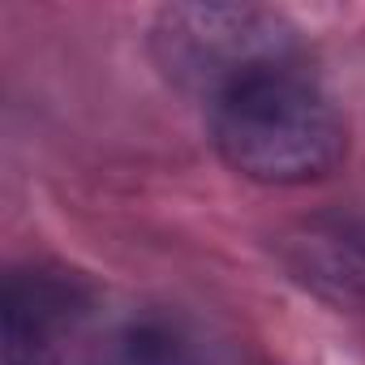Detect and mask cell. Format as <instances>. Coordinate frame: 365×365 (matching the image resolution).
<instances>
[{"instance_id": "cell-1", "label": "cell", "mask_w": 365, "mask_h": 365, "mask_svg": "<svg viewBox=\"0 0 365 365\" xmlns=\"http://www.w3.org/2000/svg\"><path fill=\"white\" fill-rule=\"evenodd\" d=\"M5 365H250L232 335L180 305L112 301L65 267H18L0 305Z\"/></svg>"}, {"instance_id": "cell-2", "label": "cell", "mask_w": 365, "mask_h": 365, "mask_svg": "<svg viewBox=\"0 0 365 365\" xmlns=\"http://www.w3.org/2000/svg\"><path fill=\"white\" fill-rule=\"evenodd\" d=\"M211 142L237 176L297 190L339 172L348 120L309 69H284L211 103Z\"/></svg>"}, {"instance_id": "cell-3", "label": "cell", "mask_w": 365, "mask_h": 365, "mask_svg": "<svg viewBox=\"0 0 365 365\" xmlns=\"http://www.w3.org/2000/svg\"><path fill=\"white\" fill-rule=\"evenodd\" d=\"M150 61L176 91L220 103L258 78L305 69V39L267 5H168L150 22Z\"/></svg>"}, {"instance_id": "cell-4", "label": "cell", "mask_w": 365, "mask_h": 365, "mask_svg": "<svg viewBox=\"0 0 365 365\" xmlns=\"http://www.w3.org/2000/svg\"><path fill=\"white\" fill-rule=\"evenodd\" d=\"M275 254L284 271L318 301L365 314V207L322 211L292 224Z\"/></svg>"}]
</instances>
